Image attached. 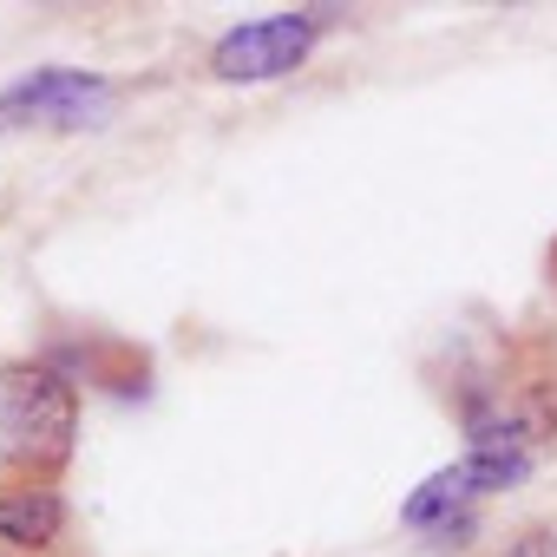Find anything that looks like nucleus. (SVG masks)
Wrapping results in <instances>:
<instances>
[{"mask_svg":"<svg viewBox=\"0 0 557 557\" xmlns=\"http://www.w3.org/2000/svg\"><path fill=\"white\" fill-rule=\"evenodd\" d=\"M426 387L466 453L557 459V322L472 315L426 355Z\"/></svg>","mask_w":557,"mask_h":557,"instance_id":"1","label":"nucleus"},{"mask_svg":"<svg viewBox=\"0 0 557 557\" xmlns=\"http://www.w3.org/2000/svg\"><path fill=\"white\" fill-rule=\"evenodd\" d=\"M86 394L73 374H60L47 355L0 361V479L66 485L79 459Z\"/></svg>","mask_w":557,"mask_h":557,"instance_id":"2","label":"nucleus"},{"mask_svg":"<svg viewBox=\"0 0 557 557\" xmlns=\"http://www.w3.org/2000/svg\"><path fill=\"white\" fill-rule=\"evenodd\" d=\"M322 27H329V21H322V14H309V8L243 21V27H230L223 40H210L203 73H210L216 86H269V79H289L296 66H309V60H315Z\"/></svg>","mask_w":557,"mask_h":557,"instance_id":"3","label":"nucleus"},{"mask_svg":"<svg viewBox=\"0 0 557 557\" xmlns=\"http://www.w3.org/2000/svg\"><path fill=\"white\" fill-rule=\"evenodd\" d=\"M125 99V86H112L106 73L86 66H40L27 79H14L0 92V132L8 125H47V132H73L92 119H112Z\"/></svg>","mask_w":557,"mask_h":557,"instance_id":"4","label":"nucleus"},{"mask_svg":"<svg viewBox=\"0 0 557 557\" xmlns=\"http://www.w3.org/2000/svg\"><path fill=\"white\" fill-rule=\"evenodd\" d=\"M47 361L73 381L106 387L112 400H145L151 394V355L138 342H119V335H66L60 348H47Z\"/></svg>","mask_w":557,"mask_h":557,"instance_id":"5","label":"nucleus"},{"mask_svg":"<svg viewBox=\"0 0 557 557\" xmlns=\"http://www.w3.org/2000/svg\"><path fill=\"white\" fill-rule=\"evenodd\" d=\"M400 524L407 531H440V524H472V498H466V485H459V466H446V472H433L426 485H413L407 492V505H400Z\"/></svg>","mask_w":557,"mask_h":557,"instance_id":"6","label":"nucleus"},{"mask_svg":"<svg viewBox=\"0 0 557 557\" xmlns=\"http://www.w3.org/2000/svg\"><path fill=\"white\" fill-rule=\"evenodd\" d=\"M537 472V459H524V453H466L459 459V485H466V498L479 505V498H492V492H511V485H524Z\"/></svg>","mask_w":557,"mask_h":557,"instance_id":"7","label":"nucleus"},{"mask_svg":"<svg viewBox=\"0 0 557 557\" xmlns=\"http://www.w3.org/2000/svg\"><path fill=\"white\" fill-rule=\"evenodd\" d=\"M485 557H557V518H531V524H511Z\"/></svg>","mask_w":557,"mask_h":557,"instance_id":"8","label":"nucleus"},{"mask_svg":"<svg viewBox=\"0 0 557 557\" xmlns=\"http://www.w3.org/2000/svg\"><path fill=\"white\" fill-rule=\"evenodd\" d=\"M537 275H544V296L557 302V236L544 243V262H537Z\"/></svg>","mask_w":557,"mask_h":557,"instance_id":"9","label":"nucleus"}]
</instances>
